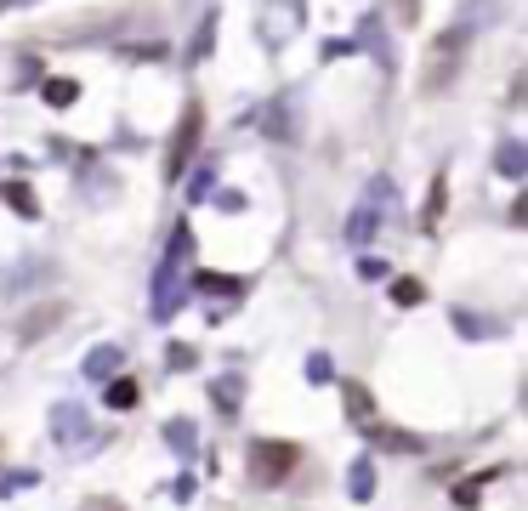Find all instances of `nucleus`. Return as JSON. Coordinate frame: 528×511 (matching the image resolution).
Segmentation results:
<instances>
[{"label": "nucleus", "instance_id": "obj_1", "mask_svg": "<svg viewBox=\"0 0 528 511\" xmlns=\"http://www.w3.org/2000/svg\"><path fill=\"white\" fill-rule=\"evenodd\" d=\"M296 466H301V449H296V443H250V477H256V483H267V489H273V483H284Z\"/></svg>", "mask_w": 528, "mask_h": 511}, {"label": "nucleus", "instance_id": "obj_2", "mask_svg": "<svg viewBox=\"0 0 528 511\" xmlns=\"http://www.w3.org/2000/svg\"><path fill=\"white\" fill-rule=\"evenodd\" d=\"M194 142H199V103H188V114H182V125H176L171 154H165V177H182V171H188V159H194Z\"/></svg>", "mask_w": 528, "mask_h": 511}, {"label": "nucleus", "instance_id": "obj_3", "mask_svg": "<svg viewBox=\"0 0 528 511\" xmlns=\"http://www.w3.org/2000/svg\"><path fill=\"white\" fill-rule=\"evenodd\" d=\"M455 52H460V35H449L443 46H432V57H426V80H421L426 91L449 86V74H455Z\"/></svg>", "mask_w": 528, "mask_h": 511}, {"label": "nucleus", "instance_id": "obj_4", "mask_svg": "<svg viewBox=\"0 0 528 511\" xmlns=\"http://www.w3.org/2000/svg\"><path fill=\"white\" fill-rule=\"evenodd\" d=\"M443 205H449V182H432V194H426V211H421V222L426 228H438V216H443Z\"/></svg>", "mask_w": 528, "mask_h": 511}, {"label": "nucleus", "instance_id": "obj_5", "mask_svg": "<svg viewBox=\"0 0 528 511\" xmlns=\"http://www.w3.org/2000/svg\"><path fill=\"white\" fill-rule=\"evenodd\" d=\"M57 318H63V307H57V301H52V307H40L35 318H23V341H40V330H46V324H57Z\"/></svg>", "mask_w": 528, "mask_h": 511}, {"label": "nucleus", "instance_id": "obj_6", "mask_svg": "<svg viewBox=\"0 0 528 511\" xmlns=\"http://www.w3.org/2000/svg\"><path fill=\"white\" fill-rule=\"evenodd\" d=\"M6 205H12L18 216H35V211H40V205H35V194H29L23 182H6Z\"/></svg>", "mask_w": 528, "mask_h": 511}, {"label": "nucleus", "instance_id": "obj_7", "mask_svg": "<svg viewBox=\"0 0 528 511\" xmlns=\"http://www.w3.org/2000/svg\"><path fill=\"white\" fill-rule=\"evenodd\" d=\"M347 409H352V415H358V421H370V415H375V404H370V392L358 387V381H347Z\"/></svg>", "mask_w": 528, "mask_h": 511}, {"label": "nucleus", "instance_id": "obj_8", "mask_svg": "<svg viewBox=\"0 0 528 511\" xmlns=\"http://www.w3.org/2000/svg\"><path fill=\"white\" fill-rule=\"evenodd\" d=\"M74 97H80V86H74V80H52V86H46V103H52V108L74 103Z\"/></svg>", "mask_w": 528, "mask_h": 511}, {"label": "nucleus", "instance_id": "obj_9", "mask_svg": "<svg viewBox=\"0 0 528 511\" xmlns=\"http://www.w3.org/2000/svg\"><path fill=\"white\" fill-rule=\"evenodd\" d=\"M108 404H114V409H131V404H137V387H131V381H114V387H108Z\"/></svg>", "mask_w": 528, "mask_h": 511}, {"label": "nucleus", "instance_id": "obj_10", "mask_svg": "<svg viewBox=\"0 0 528 511\" xmlns=\"http://www.w3.org/2000/svg\"><path fill=\"white\" fill-rule=\"evenodd\" d=\"M392 296L404 301V307H415V301H421L426 290H421V284H415V279H398V284H392Z\"/></svg>", "mask_w": 528, "mask_h": 511}, {"label": "nucleus", "instance_id": "obj_11", "mask_svg": "<svg viewBox=\"0 0 528 511\" xmlns=\"http://www.w3.org/2000/svg\"><path fill=\"white\" fill-rule=\"evenodd\" d=\"M477 494H483V483H460V489H455V500H460V506H472Z\"/></svg>", "mask_w": 528, "mask_h": 511}]
</instances>
